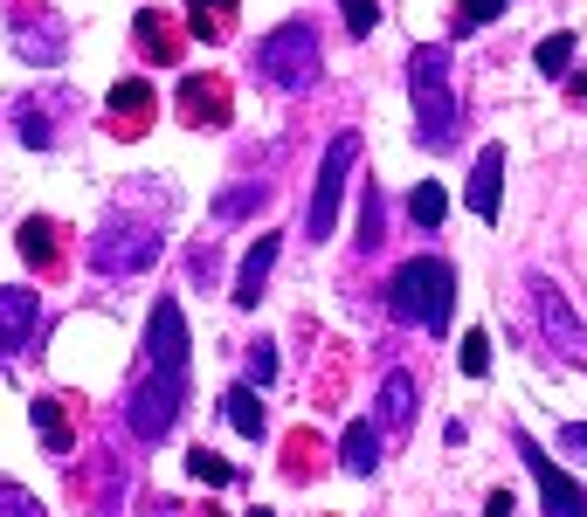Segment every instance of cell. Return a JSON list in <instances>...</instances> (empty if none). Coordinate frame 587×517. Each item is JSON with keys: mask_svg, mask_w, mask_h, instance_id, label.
<instances>
[{"mask_svg": "<svg viewBox=\"0 0 587 517\" xmlns=\"http://www.w3.org/2000/svg\"><path fill=\"white\" fill-rule=\"evenodd\" d=\"M407 215H415L422 228H436V221L449 215V194H443V187H415V200H407Z\"/></svg>", "mask_w": 587, "mask_h": 517, "instance_id": "26", "label": "cell"}, {"mask_svg": "<svg viewBox=\"0 0 587 517\" xmlns=\"http://www.w3.org/2000/svg\"><path fill=\"white\" fill-rule=\"evenodd\" d=\"M532 304H540V324H546V339L559 345L574 359V366H587V331H580V318L567 310V297L553 290V283H540V290H532Z\"/></svg>", "mask_w": 587, "mask_h": 517, "instance_id": "9", "label": "cell"}, {"mask_svg": "<svg viewBox=\"0 0 587 517\" xmlns=\"http://www.w3.org/2000/svg\"><path fill=\"white\" fill-rule=\"evenodd\" d=\"M574 97H580V103H587V69H580V76H574Z\"/></svg>", "mask_w": 587, "mask_h": 517, "instance_id": "34", "label": "cell"}, {"mask_svg": "<svg viewBox=\"0 0 587 517\" xmlns=\"http://www.w3.org/2000/svg\"><path fill=\"white\" fill-rule=\"evenodd\" d=\"M464 207H470L477 221H498V207H504V152H498V145H483V152H477L470 187H464Z\"/></svg>", "mask_w": 587, "mask_h": 517, "instance_id": "11", "label": "cell"}, {"mask_svg": "<svg viewBox=\"0 0 587 517\" xmlns=\"http://www.w3.org/2000/svg\"><path fill=\"white\" fill-rule=\"evenodd\" d=\"M464 373H470V380H483V373H491V331H483V324L464 339Z\"/></svg>", "mask_w": 587, "mask_h": 517, "instance_id": "29", "label": "cell"}, {"mask_svg": "<svg viewBox=\"0 0 587 517\" xmlns=\"http://www.w3.org/2000/svg\"><path fill=\"white\" fill-rule=\"evenodd\" d=\"M145 517H173V504H145Z\"/></svg>", "mask_w": 587, "mask_h": 517, "instance_id": "35", "label": "cell"}, {"mask_svg": "<svg viewBox=\"0 0 587 517\" xmlns=\"http://www.w3.org/2000/svg\"><path fill=\"white\" fill-rule=\"evenodd\" d=\"M21 139H29L35 152H42V145H56V132H48V111H42V103H35V97H29V103H21Z\"/></svg>", "mask_w": 587, "mask_h": 517, "instance_id": "28", "label": "cell"}, {"mask_svg": "<svg viewBox=\"0 0 587 517\" xmlns=\"http://www.w3.org/2000/svg\"><path fill=\"white\" fill-rule=\"evenodd\" d=\"M318 63H325V48H318V29L312 21H284V29H270L263 42H257V69L270 76L276 90H304L318 76Z\"/></svg>", "mask_w": 587, "mask_h": 517, "instance_id": "4", "label": "cell"}, {"mask_svg": "<svg viewBox=\"0 0 587 517\" xmlns=\"http://www.w3.org/2000/svg\"><path fill=\"white\" fill-rule=\"evenodd\" d=\"M181 118L194 124V132H221L228 124V84L221 76H187L181 84Z\"/></svg>", "mask_w": 587, "mask_h": 517, "instance_id": "10", "label": "cell"}, {"mask_svg": "<svg viewBox=\"0 0 587 517\" xmlns=\"http://www.w3.org/2000/svg\"><path fill=\"white\" fill-rule=\"evenodd\" d=\"M491 517H512V497H504V490H491V504H483Z\"/></svg>", "mask_w": 587, "mask_h": 517, "instance_id": "33", "label": "cell"}, {"mask_svg": "<svg viewBox=\"0 0 587 517\" xmlns=\"http://www.w3.org/2000/svg\"><path fill=\"white\" fill-rule=\"evenodd\" d=\"M380 228H388V207H380V187H367V200H360V249H380Z\"/></svg>", "mask_w": 587, "mask_h": 517, "instance_id": "25", "label": "cell"}, {"mask_svg": "<svg viewBox=\"0 0 587 517\" xmlns=\"http://www.w3.org/2000/svg\"><path fill=\"white\" fill-rule=\"evenodd\" d=\"M249 517H276V510H249Z\"/></svg>", "mask_w": 587, "mask_h": 517, "instance_id": "36", "label": "cell"}, {"mask_svg": "<svg viewBox=\"0 0 587 517\" xmlns=\"http://www.w3.org/2000/svg\"><path fill=\"white\" fill-rule=\"evenodd\" d=\"M187 310L160 297L152 304V324H145V380L132 386V435H145V442H166L173 421H181L187 407Z\"/></svg>", "mask_w": 587, "mask_h": 517, "instance_id": "1", "label": "cell"}, {"mask_svg": "<svg viewBox=\"0 0 587 517\" xmlns=\"http://www.w3.org/2000/svg\"><path fill=\"white\" fill-rule=\"evenodd\" d=\"M14 242H21V263H29V270H42V276H56V270H63V228H56V221H42V215H35V221H21V235H14Z\"/></svg>", "mask_w": 587, "mask_h": 517, "instance_id": "13", "label": "cell"}, {"mask_svg": "<svg viewBox=\"0 0 587 517\" xmlns=\"http://www.w3.org/2000/svg\"><path fill=\"white\" fill-rule=\"evenodd\" d=\"M187 476L208 483V490H228V483H236V462H221L215 449H194V455H187Z\"/></svg>", "mask_w": 587, "mask_h": 517, "instance_id": "21", "label": "cell"}, {"mask_svg": "<svg viewBox=\"0 0 587 517\" xmlns=\"http://www.w3.org/2000/svg\"><path fill=\"white\" fill-rule=\"evenodd\" d=\"M263 200H270V187H236V194L215 200V215H221V221H242V215H257Z\"/></svg>", "mask_w": 587, "mask_h": 517, "instance_id": "23", "label": "cell"}, {"mask_svg": "<svg viewBox=\"0 0 587 517\" xmlns=\"http://www.w3.org/2000/svg\"><path fill=\"white\" fill-rule=\"evenodd\" d=\"M152 124H160V97H152L145 76H124V84H111V97H105V132H111V139H145Z\"/></svg>", "mask_w": 587, "mask_h": 517, "instance_id": "7", "label": "cell"}, {"mask_svg": "<svg viewBox=\"0 0 587 517\" xmlns=\"http://www.w3.org/2000/svg\"><path fill=\"white\" fill-rule=\"evenodd\" d=\"M276 235H263V242H249V255H242V270H236V304L242 310H257L263 304V283H270V270H276Z\"/></svg>", "mask_w": 587, "mask_h": 517, "instance_id": "14", "label": "cell"}, {"mask_svg": "<svg viewBox=\"0 0 587 517\" xmlns=\"http://www.w3.org/2000/svg\"><path fill=\"white\" fill-rule=\"evenodd\" d=\"M380 428H388V435H407V428H415V380H407V373H388V380H380Z\"/></svg>", "mask_w": 587, "mask_h": 517, "instance_id": "16", "label": "cell"}, {"mask_svg": "<svg viewBox=\"0 0 587 517\" xmlns=\"http://www.w3.org/2000/svg\"><path fill=\"white\" fill-rule=\"evenodd\" d=\"M574 48H580V42L559 29V35H546V42H540V56H532V63H540V76H567V69H574Z\"/></svg>", "mask_w": 587, "mask_h": 517, "instance_id": "22", "label": "cell"}, {"mask_svg": "<svg viewBox=\"0 0 587 517\" xmlns=\"http://www.w3.org/2000/svg\"><path fill=\"white\" fill-rule=\"evenodd\" d=\"M35 318H42L35 290H21V283H8V290H0V359H14L21 345H29Z\"/></svg>", "mask_w": 587, "mask_h": 517, "instance_id": "12", "label": "cell"}, {"mask_svg": "<svg viewBox=\"0 0 587 517\" xmlns=\"http://www.w3.org/2000/svg\"><path fill=\"white\" fill-rule=\"evenodd\" d=\"M208 517H221V510H208Z\"/></svg>", "mask_w": 587, "mask_h": 517, "instance_id": "37", "label": "cell"}, {"mask_svg": "<svg viewBox=\"0 0 587 517\" xmlns=\"http://www.w3.org/2000/svg\"><path fill=\"white\" fill-rule=\"evenodd\" d=\"M352 166H360V132H331L325 160H318L312 207H304V228H312V242H325V235H331V221H339V194H346Z\"/></svg>", "mask_w": 587, "mask_h": 517, "instance_id": "6", "label": "cell"}, {"mask_svg": "<svg viewBox=\"0 0 587 517\" xmlns=\"http://www.w3.org/2000/svg\"><path fill=\"white\" fill-rule=\"evenodd\" d=\"M0 517H48V510H42V497H29L21 483L0 476Z\"/></svg>", "mask_w": 587, "mask_h": 517, "instance_id": "27", "label": "cell"}, {"mask_svg": "<svg viewBox=\"0 0 587 517\" xmlns=\"http://www.w3.org/2000/svg\"><path fill=\"white\" fill-rule=\"evenodd\" d=\"M132 42H139V56H152V63H181V29H173L166 14H139Z\"/></svg>", "mask_w": 587, "mask_h": 517, "instance_id": "17", "label": "cell"}, {"mask_svg": "<svg viewBox=\"0 0 587 517\" xmlns=\"http://www.w3.org/2000/svg\"><path fill=\"white\" fill-rule=\"evenodd\" d=\"M221 414H228V428L236 435H249V442H263V400H257V386H228L221 394Z\"/></svg>", "mask_w": 587, "mask_h": 517, "instance_id": "18", "label": "cell"}, {"mask_svg": "<svg viewBox=\"0 0 587 517\" xmlns=\"http://www.w3.org/2000/svg\"><path fill=\"white\" fill-rule=\"evenodd\" d=\"M504 0H456V35H477L483 21H498Z\"/></svg>", "mask_w": 587, "mask_h": 517, "instance_id": "24", "label": "cell"}, {"mask_svg": "<svg viewBox=\"0 0 587 517\" xmlns=\"http://www.w3.org/2000/svg\"><path fill=\"white\" fill-rule=\"evenodd\" d=\"M339 462H346L352 476H373V462H380V428H373V421H352L346 442H339Z\"/></svg>", "mask_w": 587, "mask_h": 517, "instance_id": "20", "label": "cell"}, {"mask_svg": "<svg viewBox=\"0 0 587 517\" xmlns=\"http://www.w3.org/2000/svg\"><path fill=\"white\" fill-rule=\"evenodd\" d=\"M339 14H346L352 35H373V29H380V8H373V0H339Z\"/></svg>", "mask_w": 587, "mask_h": 517, "instance_id": "30", "label": "cell"}, {"mask_svg": "<svg viewBox=\"0 0 587 517\" xmlns=\"http://www.w3.org/2000/svg\"><path fill=\"white\" fill-rule=\"evenodd\" d=\"M35 435H42V449H48V455H69V449H76V421H69V400L42 394V400H35Z\"/></svg>", "mask_w": 587, "mask_h": 517, "instance_id": "15", "label": "cell"}, {"mask_svg": "<svg viewBox=\"0 0 587 517\" xmlns=\"http://www.w3.org/2000/svg\"><path fill=\"white\" fill-rule=\"evenodd\" d=\"M276 380V345H249V386H270Z\"/></svg>", "mask_w": 587, "mask_h": 517, "instance_id": "31", "label": "cell"}, {"mask_svg": "<svg viewBox=\"0 0 587 517\" xmlns=\"http://www.w3.org/2000/svg\"><path fill=\"white\" fill-rule=\"evenodd\" d=\"M407 90H415V118H422V145H449L456 139V90H449V48L428 42L407 56Z\"/></svg>", "mask_w": 587, "mask_h": 517, "instance_id": "3", "label": "cell"}, {"mask_svg": "<svg viewBox=\"0 0 587 517\" xmlns=\"http://www.w3.org/2000/svg\"><path fill=\"white\" fill-rule=\"evenodd\" d=\"M187 29L200 42H228V29H236V0H187Z\"/></svg>", "mask_w": 587, "mask_h": 517, "instance_id": "19", "label": "cell"}, {"mask_svg": "<svg viewBox=\"0 0 587 517\" xmlns=\"http://www.w3.org/2000/svg\"><path fill=\"white\" fill-rule=\"evenodd\" d=\"M152 263H160V228H152V221L111 215L105 228H97V242H90V270L97 276H139Z\"/></svg>", "mask_w": 587, "mask_h": 517, "instance_id": "5", "label": "cell"}, {"mask_svg": "<svg viewBox=\"0 0 587 517\" xmlns=\"http://www.w3.org/2000/svg\"><path fill=\"white\" fill-rule=\"evenodd\" d=\"M519 455H525V470H532V483H540V497H546V517H587V490L559 470L553 455H540L532 435H519Z\"/></svg>", "mask_w": 587, "mask_h": 517, "instance_id": "8", "label": "cell"}, {"mask_svg": "<svg viewBox=\"0 0 587 517\" xmlns=\"http://www.w3.org/2000/svg\"><path fill=\"white\" fill-rule=\"evenodd\" d=\"M559 442H567L574 455H587V421H567V428H559Z\"/></svg>", "mask_w": 587, "mask_h": 517, "instance_id": "32", "label": "cell"}, {"mask_svg": "<svg viewBox=\"0 0 587 517\" xmlns=\"http://www.w3.org/2000/svg\"><path fill=\"white\" fill-rule=\"evenodd\" d=\"M388 310H394V324L449 331V318H456V270L443 263V255H415V263H401L394 283H388Z\"/></svg>", "mask_w": 587, "mask_h": 517, "instance_id": "2", "label": "cell"}]
</instances>
